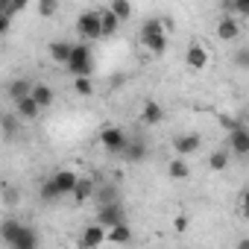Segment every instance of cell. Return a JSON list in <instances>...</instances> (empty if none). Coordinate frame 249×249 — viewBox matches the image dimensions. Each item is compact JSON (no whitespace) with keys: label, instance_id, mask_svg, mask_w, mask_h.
<instances>
[{"label":"cell","instance_id":"8fae6325","mask_svg":"<svg viewBox=\"0 0 249 249\" xmlns=\"http://www.w3.org/2000/svg\"><path fill=\"white\" fill-rule=\"evenodd\" d=\"M120 156L126 159V161H132V164H138V161H144V159L150 156V147H147V141H141V138H129Z\"/></svg>","mask_w":249,"mask_h":249},{"label":"cell","instance_id":"d6986e66","mask_svg":"<svg viewBox=\"0 0 249 249\" xmlns=\"http://www.w3.org/2000/svg\"><path fill=\"white\" fill-rule=\"evenodd\" d=\"M106 243V229L97 223V226H88L85 231H82V237H79V246H85V249H91V246H103Z\"/></svg>","mask_w":249,"mask_h":249},{"label":"cell","instance_id":"7402d4cb","mask_svg":"<svg viewBox=\"0 0 249 249\" xmlns=\"http://www.w3.org/2000/svg\"><path fill=\"white\" fill-rule=\"evenodd\" d=\"M108 12H111L120 24L132 21V0H111V3H108Z\"/></svg>","mask_w":249,"mask_h":249},{"label":"cell","instance_id":"9c48e42d","mask_svg":"<svg viewBox=\"0 0 249 249\" xmlns=\"http://www.w3.org/2000/svg\"><path fill=\"white\" fill-rule=\"evenodd\" d=\"M94 179L91 176H76V182H73V191L68 194L71 199H73V205H82V202H88L91 196H94Z\"/></svg>","mask_w":249,"mask_h":249},{"label":"cell","instance_id":"ac0fdd59","mask_svg":"<svg viewBox=\"0 0 249 249\" xmlns=\"http://www.w3.org/2000/svg\"><path fill=\"white\" fill-rule=\"evenodd\" d=\"M167 176L176 179V182H188V179H191V167H188V161H185L182 156H173V159L167 161Z\"/></svg>","mask_w":249,"mask_h":249},{"label":"cell","instance_id":"5b68a950","mask_svg":"<svg viewBox=\"0 0 249 249\" xmlns=\"http://www.w3.org/2000/svg\"><path fill=\"white\" fill-rule=\"evenodd\" d=\"M76 36H79L82 41H97V38H103V36H100V12H82V15L76 18Z\"/></svg>","mask_w":249,"mask_h":249},{"label":"cell","instance_id":"4fadbf2b","mask_svg":"<svg viewBox=\"0 0 249 249\" xmlns=\"http://www.w3.org/2000/svg\"><path fill=\"white\" fill-rule=\"evenodd\" d=\"M161 120H164V108L156 100H147L144 108H141V123H144V126H159Z\"/></svg>","mask_w":249,"mask_h":249},{"label":"cell","instance_id":"ffe728a7","mask_svg":"<svg viewBox=\"0 0 249 249\" xmlns=\"http://www.w3.org/2000/svg\"><path fill=\"white\" fill-rule=\"evenodd\" d=\"M71 50H73V44H71V41H53V44L47 47V53H50V59H53L56 65H68Z\"/></svg>","mask_w":249,"mask_h":249},{"label":"cell","instance_id":"d6a6232c","mask_svg":"<svg viewBox=\"0 0 249 249\" xmlns=\"http://www.w3.org/2000/svg\"><path fill=\"white\" fill-rule=\"evenodd\" d=\"M18 199H21V194H18V191H12V188H6V205H15Z\"/></svg>","mask_w":249,"mask_h":249},{"label":"cell","instance_id":"6da1fadb","mask_svg":"<svg viewBox=\"0 0 249 249\" xmlns=\"http://www.w3.org/2000/svg\"><path fill=\"white\" fill-rule=\"evenodd\" d=\"M138 38H141V44H144L150 53L164 56V50H167V30H164L161 18H147V21L141 24Z\"/></svg>","mask_w":249,"mask_h":249},{"label":"cell","instance_id":"e575fe53","mask_svg":"<svg viewBox=\"0 0 249 249\" xmlns=\"http://www.w3.org/2000/svg\"><path fill=\"white\" fill-rule=\"evenodd\" d=\"M173 226H176V231H185V229H188V217H176Z\"/></svg>","mask_w":249,"mask_h":249},{"label":"cell","instance_id":"f1b7e54d","mask_svg":"<svg viewBox=\"0 0 249 249\" xmlns=\"http://www.w3.org/2000/svg\"><path fill=\"white\" fill-rule=\"evenodd\" d=\"M73 91H76L79 97H91V94H94L91 76H73Z\"/></svg>","mask_w":249,"mask_h":249},{"label":"cell","instance_id":"4316f807","mask_svg":"<svg viewBox=\"0 0 249 249\" xmlns=\"http://www.w3.org/2000/svg\"><path fill=\"white\" fill-rule=\"evenodd\" d=\"M21 226H24V223H18V220H3V223H0V240H3V243H12Z\"/></svg>","mask_w":249,"mask_h":249},{"label":"cell","instance_id":"484cf974","mask_svg":"<svg viewBox=\"0 0 249 249\" xmlns=\"http://www.w3.org/2000/svg\"><path fill=\"white\" fill-rule=\"evenodd\" d=\"M38 199H41V202H44V205H53V202H56V199H62V196H59V191H56V185H53V179H50V176H47V179H44V182H41V188H38Z\"/></svg>","mask_w":249,"mask_h":249},{"label":"cell","instance_id":"603a6c76","mask_svg":"<svg viewBox=\"0 0 249 249\" xmlns=\"http://www.w3.org/2000/svg\"><path fill=\"white\" fill-rule=\"evenodd\" d=\"M18 120H21V117H18L15 111L0 114V132H3V138H9V141H12V138L18 135Z\"/></svg>","mask_w":249,"mask_h":249},{"label":"cell","instance_id":"44dd1931","mask_svg":"<svg viewBox=\"0 0 249 249\" xmlns=\"http://www.w3.org/2000/svg\"><path fill=\"white\" fill-rule=\"evenodd\" d=\"M229 161H231V153H229V147H223V150H214V153L208 156V170H211V173H223V170L229 167Z\"/></svg>","mask_w":249,"mask_h":249},{"label":"cell","instance_id":"d4e9b609","mask_svg":"<svg viewBox=\"0 0 249 249\" xmlns=\"http://www.w3.org/2000/svg\"><path fill=\"white\" fill-rule=\"evenodd\" d=\"M30 88H33V82H30V79H24V76H18V79H12V82H9L6 94H9V100L15 103V100L27 97V94H30Z\"/></svg>","mask_w":249,"mask_h":249},{"label":"cell","instance_id":"52a82bcc","mask_svg":"<svg viewBox=\"0 0 249 249\" xmlns=\"http://www.w3.org/2000/svg\"><path fill=\"white\" fill-rule=\"evenodd\" d=\"M229 153L231 156H246L249 153V129H246L243 120L229 129Z\"/></svg>","mask_w":249,"mask_h":249},{"label":"cell","instance_id":"f546056e","mask_svg":"<svg viewBox=\"0 0 249 249\" xmlns=\"http://www.w3.org/2000/svg\"><path fill=\"white\" fill-rule=\"evenodd\" d=\"M231 12L237 18H249V0H231Z\"/></svg>","mask_w":249,"mask_h":249},{"label":"cell","instance_id":"7a4b0ae2","mask_svg":"<svg viewBox=\"0 0 249 249\" xmlns=\"http://www.w3.org/2000/svg\"><path fill=\"white\" fill-rule=\"evenodd\" d=\"M73 76H91L94 73V53H91V47L82 41V44H73V50H71V59H68V65H65Z\"/></svg>","mask_w":249,"mask_h":249},{"label":"cell","instance_id":"3957f363","mask_svg":"<svg viewBox=\"0 0 249 249\" xmlns=\"http://www.w3.org/2000/svg\"><path fill=\"white\" fill-rule=\"evenodd\" d=\"M126 141H129V135H126V129H120V126H106L100 132V144H103V150L108 156H120L123 147H126Z\"/></svg>","mask_w":249,"mask_h":249},{"label":"cell","instance_id":"e0dca14e","mask_svg":"<svg viewBox=\"0 0 249 249\" xmlns=\"http://www.w3.org/2000/svg\"><path fill=\"white\" fill-rule=\"evenodd\" d=\"M106 243H132V229L129 223H117L106 229Z\"/></svg>","mask_w":249,"mask_h":249},{"label":"cell","instance_id":"ba28073f","mask_svg":"<svg viewBox=\"0 0 249 249\" xmlns=\"http://www.w3.org/2000/svg\"><path fill=\"white\" fill-rule=\"evenodd\" d=\"M185 65L191 71H205L208 68V50L202 47V41H191L185 47Z\"/></svg>","mask_w":249,"mask_h":249},{"label":"cell","instance_id":"7c38bea8","mask_svg":"<svg viewBox=\"0 0 249 249\" xmlns=\"http://www.w3.org/2000/svg\"><path fill=\"white\" fill-rule=\"evenodd\" d=\"M15 114L21 117V120H36L38 114H41V106L27 94V97H21V100H15Z\"/></svg>","mask_w":249,"mask_h":249},{"label":"cell","instance_id":"5bb4252c","mask_svg":"<svg viewBox=\"0 0 249 249\" xmlns=\"http://www.w3.org/2000/svg\"><path fill=\"white\" fill-rule=\"evenodd\" d=\"M30 97L41 106V111L44 108H50L53 106V100H56V94H53V88L50 85H44V82H33V88H30Z\"/></svg>","mask_w":249,"mask_h":249},{"label":"cell","instance_id":"9a60e30c","mask_svg":"<svg viewBox=\"0 0 249 249\" xmlns=\"http://www.w3.org/2000/svg\"><path fill=\"white\" fill-rule=\"evenodd\" d=\"M76 176H79V173H73V170H56V173L50 176V179H53V185H56V191H59V196H68V194L73 191Z\"/></svg>","mask_w":249,"mask_h":249},{"label":"cell","instance_id":"277c9868","mask_svg":"<svg viewBox=\"0 0 249 249\" xmlns=\"http://www.w3.org/2000/svg\"><path fill=\"white\" fill-rule=\"evenodd\" d=\"M97 223H100L103 229L117 226V223H126V208L120 205V199H114V202H100V208H97Z\"/></svg>","mask_w":249,"mask_h":249},{"label":"cell","instance_id":"836d02e7","mask_svg":"<svg viewBox=\"0 0 249 249\" xmlns=\"http://www.w3.org/2000/svg\"><path fill=\"white\" fill-rule=\"evenodd\" d=\"M6 30H9V15H6L3 9H0V36H3Z\"/></svg>","mask_w":249,"mask_h":249},{"label":"cell","instance_id":"30bf717a","mask_svg":"<svg viewBox=\"0 0 249 249\" xmlns=\"http://www.w3.org/2000/svg\"><path fill=\"white\" fill-rule=\"evenodd\" d=\"M217 38L220 41H237L240 38V24H237L234 15H223L217 21Z\"/></svg>","mask_w":249,"mask_h":249},{"label":"cell","instance_id":"4dcf8cb0","mask_svg":"<svg viewBox=\"0 0 249 249\" xmlns=\"http://www.w3.org/2000/svg\"><path fill=\"white\" fill-rule=\"evenodd\" d=\"M234 65H237L240 71H246V68H249V50H246V47H240V50L234 53Z\"/></svg>","mask_w":249,"mask_h":249},{"label":"cell","instance_id":"8992f818","mask_svg":"<svg viewBox=\"0 0 249 249\" xmlns=\"http://www.w3.org/2000/svg\"><path fill=\"white\" fill-rule=\"evenodd\" d=\"M199 147H202V135H199V132H179V135L173 138V150H176V156H182V159L196 156Z\"/></svg>","mask_w":249,"mask_h":249},{"label":"cell","instance_id":"83f0119b","mask_svg":"<svg viewBox=\"0 0 249 249\" xmlns=\"http://www.w3.org/2000/svg\"><path fill=\"white\" fill-rule=\"evenodd\" d=\"M59 9H62V3L59 0H38V18H56L59 15Z\"/></svg>","mask_w":249,"mask_h":249},{"label":"cell","instance_id":"cb8c5ba5","mask_svg":"<svg viewBox=\"0 0 249 249\" xmlns=\"http://www.w3.org/2000/svg\"><path fill=\"white\" fill-rule=\"evenodd\" d=\"M117 30H120V21H117L108 9H106V12H100V36H103V38H111Z\"/></svg>","mask_w":249,"mask_h":249},{"label":"cell","instance_id":"2e32d148","mask_svg":"<svg viewBox=\"0 0 249 249\" xmlns=\"http://www.w3.org/2000/svg\"><path fill=\"white\" fill-rule=\"evenodd\" d=\"M9 246H15V249H36L38 246V231L30 229V226H21L18 234H15V240Z\"/></svg>","mask_w":249,"mask_h":249},{"label":"cell","instance_id":"1f68e13d","mask_svg":"<svg viewBox=\"0 0 249 249\" xmlns=\"http://www.w3.org/2000/svg\"><path fill=\"white\" fill-rule=\"evenodd\" d=\"M94 194L100 196V202H114V199H117V191H114V188H103V191L94 188Z\"/></svg>","mask_w":249,"mask_h":249}]
</instances>
